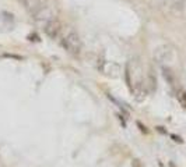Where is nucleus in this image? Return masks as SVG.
I'll use <instances>...</instances> for the list:
<instances>
[{
  "label": "nucleus",
  "instance_id": "obj_1",
  "mask_svg": "<svg viewBox=\"0 0 186 167\" xmlns=\"http://www.w3.org/2000/svg\"><path fill=\"white\" fill-rule=\"evenodd\" d=\"M62 46L65 47L66 52H69L70 54L77 56L81 53L83 49V42L80 39V35L74 29H67L62 35Z\"/></svg>",
  "mask_w": 186,
  "mask_h": 167
},
{
  "label": "nucleus",
  "instance_id": "obj_2",
  "mask_svg": "<svg viewBox=\"0 0 186 167\" xmlns=\"http://www.w3.org/2000/svg\"><path fill=\"white\" fill-rule=\"evenodd\" d=\"M32 19L35 21V24H38L39 27H46L51 21H53L56 17H55V11L52 10V7L49 6H41L38 10H35L34 13L31 14Z\"/></svg>",
  "mask_w": 186,
  "mask_h": 167
},
{
  "label": "nucleus",
  "instance_id": "obj_3",
  "mask_svg": "<svg viewBox=\"0 0 186 167\" xmlns=\"http://www.w3.org/2000/svg\"><path fill=\"white\" fill-rule=\"evenodd\" d=\"M97 68H98L105 77H109V78H118L122 72L119 64L113 63V61H108V60H105V58L98 60Z\"/></svg>",
  "mask_w": 186,
  "mask_h": 167
},
{
  "label": "nucleus",
  "instance_id": "obj_4",
  "mask_svg": "<svg viewBox=\"0 0 186 167\" xmlns=\"http://www.w3.org/2000/svg\"><path fill=\"white\" fill-rule=\"evenodd\" d=\"M130 91H132V95L134 96V99L137 100V102H141V100L146 99L147 93H148V86L146 85V82H137L134 84V86H132L130 88Z\"/></svg>",
  "mask_w": 186,
  "mask_h": 167
},
{
  "label": "nucleus",
  "instance_id": "obj_5",
  "mask_svg": "<svg viewBox=\"0 0 186 167\" xmlns=\"http://www.w3.org/2000/svg\"><path fill=\"white\" fill-rule=\"evenodd\" d=\"M43 31H45V33L49 36V38L55 39L60 35V32H62V24H60V21L57 18H55L53 21H51L46 27H43Z\"/></svg>",
  "mask_w": 186,
  "mask_h": 167
},
{
  "label": "nucleus",
  "instance_id": "obj_6",
  "mask_svg": "<svg viewBox=\"0 0 186 167\" xmlns=\"http://www.w3.org/2000/svg\"><path fill=\"white\" fill-rule=\"evenodd\" d=\"M154 58L158 63H165L169 61L172 58V49L169 46H161L155 50L154 53Z\"/></svg>",
  "mask_w": 186,
  "mask_h": 167
},
{
  "label": "nucleus",
  "instance_id": "obj_7",
  "mask_svg": "<svg viewBox=\"0 0 186 167\" xmlns=\"http://www.w3.org/2000/svg\"><path fill=\"white\" fill-rule=\"evenodd\" d=\"M20 2L23 3L24 7H25L31 14L42 6V0H20Z\"/></svg>",
  "mask_w": 186,
  "mask_h": 167
},
{
  "label": "nucleus",
  "instance_id": "obj_8",
  "mask_svg": "<svg viewBox=\"0 0 186 167\" xmlns=\"http://www.w3.org/2000/svg\"><path fill=\"white\" fill-rule=\"evenodd\" d=\"M161 71H162V77H164V79L166 81V84H169L171 86H175L176 79H175L174 72H172L171 70L168 68V67H162V68H161Z\"/></svg>",
  "mask_w": 186,
  "mask_h": 167
},
{
  "label": "nucleus",
  "instance_id": "obj_9",
  "mask_svg": "<svg viewBox=\"0 0 186 167\" xmlns=\"http://www.w3.org/2000/svg\"><path fill=\"white\" fill-rule=\"evenodd\" d=\"M107 96H108V99H109V100H111V102H113V103H115V105H116V106H118V107H119V109H120V110H122V113H123V114H125V116H126V117H127V116H129V111H127V110H126V109H125V106H123V105H122V103H120V102H119V100H118V99H116V97H113V96H112V95H111V93H107Z\"/></svg>",
  "mask_w": 186,
  "mask_h": 167
},
{
  "label": "nucleus",
  "instance_id": "obj_10",
  "mask_svg": "<svg viewBox=\"0 0 186 167\" xmlns=\"http://www.w3.org/2000/svg\"><path fill=\"white\" fill-rule=\"evenodd\" d=\"M165 3L172 8H182L186 6V0H165Z\"/></svg>",
  "mask_w": 186,
  "mask_h": 167
},
{
  "label": "nucleus",
  "instance_id": "obj_11",
  "mask_svg": "<svg viewBox=\"0 0 186 167\" xmlns=\"http://www.w3.org/2000/svg\"><path fill=\"white\" fill-rule=\"evenodd\" d=\"M130 64H126V67H125V79H126V84L129 88H132V79H130Z\"/></svg>",
  "mask_w": 186,
  "mask_h": 167
},
{
  "label": "nucleus",
  "instance_id": "obj_12",
  "mask_svg": "<svg viewBox=\"0 0 186 167\" xmlns=\"http://www.w3.org/2000/svg\"><path fill=\"white\" fill-rule=\"evenodd\" d=\"M148 86H150V91H154V89L157 88V81H155L152 74L148 75Z\"/></svg>",
  "mask_w": 186,
  "mask_h": 167
},
{
  "label": "nucleus",
  "instance_id": "obj_13",
  "mask_svg": "<svg viewBox=\"0 0 186 167\" xmlns=\"http://www.w3.org/2000/svg\"><path fill=\"white\" fill-rule=\"evenodd\" d=\"M178 99H179V102H180V105L183 106V107H186V92H179L178 93Z\"/></svg>",
  "mask_w": 186,
  "mask_h": 167
},
{
  "label": "nucleus",
  "instance_id": "obj_14",
  "mask_svg": "<svg viewBox=\"0 0 186 167\" xmlns=\"http://www.w3.org/2000/svg\"><path fill=\"white\" fill-rule=\"evenodd\" d=\"M137 127L140 128V131H141V132H144V134H147V132H148V130H147V128H146V125H143L140 121H137Z\"/></svg>",
  "mask_w": 186,
  "mask_h": 167
},
{
  "label": "nucleus",
  "instance_id": "obj_15",
  "mask_svg": "<svg viewBox=\"0 0 186 167\" xmlns=\"http://www.w3.org/2000/svg\"><path fill=\"white\" fill-rule=\"evenodd\" d=\"M171 138L174 139L175 142H178V143H183V139L180 138V136H178V135H174V134H171Z\"/></svg>",
  "mask_w": 186,
  "mask_h": 167
},
{
  "label": "nucleus",
  "instance_id": "obj_16",
  "mask_svg": "<svg viewBox=\"0 0 186 167\" xmlns=\"http://www.w3.org/2000/svg\"><path fill=\"white\" fill-rule=\"evenodd\" d=\"M28 39H29V41H35V42H38V41H39V38H38V35H35V33H34V35H29V36H28Z\"/></svg>",
  "mask_w": 186,
  "mask_h": 167
},
{
  "label": "nucleus",
  "instance_id": "obj_17",
  "mask_svg": "<svg viewBox=\"0 0 186 167\" xmlns=\"http://www.w3.org/2000/svg\"><path fill=\"white\" fill-rule=\"evenodd\" d=\"M118 117H119V121H120V122H122V125H123V127H125V128H126V121H125V118H123V117H122V116H120V114H119V116H118Z\"/></svg>",
  "mask_w": 186,
  "mask_h": 167
},
{
  "label": "nucleus",
  "instance_id": "obj_18",
  "mask_svg": "<svg viewBox=\"0 0 186 167\" xmlns=\"http://www.w3.org/2000/svg\"><path fill=\"white\" fill-rule=\"evenodd\" d=\"M171 167H174V166H172V164H171Z\"/></svg>",
  "mask_w": 186,
  "mask_h": 167
}]
</instances>
